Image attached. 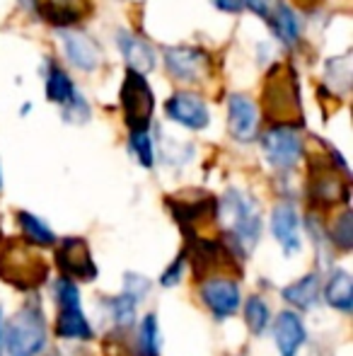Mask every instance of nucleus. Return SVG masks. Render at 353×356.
I'll list each match as a JSON object with an SVG mask.
<instances>
[{
    "instance_id": "dca6fc26",
    "label": "nucleus",
    "mask_w": 353,
    "mask_h": 356,
    "mask_svg": "<svg viewBox=\"0 0 353 356\" xmlns=\"http://www.w3.org/2000/svg\"><path fill=\"white\" fill-rule=\"evenodd\" d=\"M271 233L286 254L300 250V220L291 204H278L271 213Z\"/></svg>"
},
{
    "instance_id": "a211bd4d",
    "label": "nucleus",
    "mask_w": 353,
    "mask_h": 356,
    "mask_svg": "<svg viewBox=\"0 0 353 356\" xmlns=\"http://www.w3.org/2000/svg\"><path fill=\"white\" fill-rule=\"evenodd\" d=\"M117 42L123 54V61H126L128 71L146 75L155 68V51H153L150 44L143 42L141 37H133L131 32H119Z\"/></svg>"
},
{
    "instance_id": "1a4fd4ad",
    "label": "nucleus",
    "mask_w": 353,
    "mask_h": 356,
    "mask_svg": "<svg viewBox=\"0 0 353 356\" xmlns=\"http://www.w3.org/2000/svg\"><path fill=\"white\" fill-rule=\"evenodd\" d=\"M165 66L172 78L184 83H196L211 73V58L206 51L193 47H170L165 49Z\"/></svg>"
},
{
    "instance_id": "20e7f679",
    "label": "nucleus",
    "mask_w": 353,
    "mask_h": 356,
    "mask_svg": "<svg viewBox=\"0 0 353 356\" xmlns=\"http://www.w3.org/2000/svg\"><path fill=\"white\" fill-rule=\"evenodd\" d=\"M218 216H221L227 228L225 235L235 240L240 248L255 245L259 240L261 218H259V209L252 202V197L237 192V189H227L223 194L221 204H218Z\"/></svg>"
},
{
    "instance_id": "9b49d317",
    "label": "nucleus",
    "mask_w": 353,
    "mask_h": 356,
    "mask_svg": "<svg viewBox=\"0 0 353 356\" xmlns=\"http://www.w3.org/2000/svg\"><path fill=\"white\" fill-rule=\"evenodd\" d=\"M227 129L235 141L250 143L257 138L259 129V109L245 95H232L227 99Z\"/></svg>"
},
{
    "instance_id": "39448f33",
    "label": "nucleus",
    "mask_w": 353,
    "mask_h": 356,
    "mask_svg": "<svg viewBox=\"0 0 353 356\" xmlns=\"http://www.w3.org/2000/svg\"><path fill=\"white\" fill-rule=\"evenodd\" d=\"M119 99H121L123 109V122L131 129V134L148 131V124L153 119V109H155V97L148 85L146 75L126 71V78L119 90Z\"/></svg>"
},
{
    "instance_id": "f257e3e1",
    "label": "nucleus",
    "mask_w": 353,
    "mask_h": 356,
    "mask_svg": "<svg viewBox=\"0 0 353 356\" xmlns=\"http://www.w3.org/2000/svg\"><path fill=\"white\" fill-rule=\"evenodd\" d=\"M261 109L273 127L300 129L302 117L300 83L291 63H273L261 85Z\"/></svg>"
},
{
    "instance_id": "cd10ccee",
    "label": "nucleus",
    "mask_w": 353,
    "mask_h": 356,
    "mask_svg": "<svg viewBox=\"0 0 353 356\" xmlns=\"http://www.w3.org/2000/svg\"><path fill=\"white\" fill-rule=\"evenodd\" d=\"M332 243L339 250H351L353 248V216L351 211H344L339 218L334 220L332 228Z\"/></svg>"
},
{
    "instance_id": "c756f323",
    "label": "nucleus",
    "mask_w": 353,
    "mask_h": 356,
    "mask_svg": "<svg viewBox=\"0 0 353 356\" xmlns=\"http://www.w3.org/2000/svg\"><path fill=\"white\" fill-rule=\"evenodd\" d=\"M148 291H150V282H148L146 277H138V274H126V286H123V293H126L128 298H133L138 303V300L146 298Z\"/></svg>"
},
{
    "instance_id": "2eb2a0df",
    "label": "nucleus",
    "mask_w": 353,
    "mask_h": 356,
    "mask_svg": "<svg viewBox=\"0 0 353 356\" xmlns=\"http://www.w3.org/2000/svg\"><path fill=\"white\" fill-rule=\"evenodd\" d=\"M305 337L307 332L300 315H295L293 310L278 313L276 323H273V339H276V347L281 356H295L302 344H305Z\"/></svg>"
},
{
    "instance_id": "423d86ee",
    "label": "nucleus",
    "mask_w": 353,
    "mask_h": 356,
    "mask_svg": "<svg viewBox=\"0 0 353 356\" xmlns=\"http://www.w3.org/2000/svg\"><path fill=\"white\" fill-rule=\"evenodd\" d=\"M56 300H58V320L56 334L61 339H92L85 313L80 305V291L73 282L58 279L56 282Z\"/></svg>"
},
{
    "instance_id": "0eeeda50",
    "label": "nucleus",
    "mask_w": 353,
    "mask_h": 356,
    "mask_svg": "<svg viewBox=\"0 0 353 356\" xmlns=\"http://www.w3.org/2000/svg\"><path fill=\"white\" fill-rule=\"evenodd\" d=\"M56 264L66 282H94L97 277V264L83 238H63L56 250Z\"/></svg>"
},
{
    "instance_id": "7ed1b4c3",
    "label": "nucleus",
    "mask_w": 353,
    "mask_h": 356,
    "mask_svg": "<svg viewBox=\"0 0 353 356\" xmlns=\"http://www.w3.org/2000/svg\"><path fill=\"white\" fill-rule=\"evenodd\" d=\"M46 344V323L39 305H24L0 330V347L10 356H37Z\"/></svg>"
},
{
    "instance_id": "6ab92c4d",
    "label": "nucleus",
    "mask_w": 353,
    "mask_h": 356,
    "mask_svg": "<svg viewBox=\"0 0 353 356\" xmlns=\"http://www.w3.org/2000/svg\"><path fill=\"white\" fill-rule=\"evenodd\" d=\"M172 213H175L177 223L184 225V230H191V225H196L198 220H211L218 218V199L213 197H203V199H170Z\"/></svg>"
},
{
    "instance_id": "4be33fe9",
    "label": "nucleus",
    "mask_w": 353,
    "mask_h": 356,
    "mask_svg": "<svg viewBox=\"0 0 353 356\" xmlns=\"http://www.w3.org/2000/svg\"><path fill=\"white\" fill-rule=\"evenodd\" d=\"M317 296H320V274H305L302 279L293 282L291 286L283 289V298L286 303L295 305L298 310H307L317 303Z\"/></svg>"
},
{
    "instance_id": "412c9836",
    "label": "nucleus",
    "mask_w": 353,
    "mask_h": 356,
    "mask_svg": "<svg viewBox=\"0 0 353 356\" xmlns=\"http://www.w3.org/2000/svg\"><path fill=\"white\" fill-rule=\"evenodd\" d=\"M325 298L332 308L341 310V313H351L353 308V282L351 274L344 269H336L332 272L329 282L325 286Z\"/></svg>"
},
{
    "instance_id": "9d476101",
    "label": "nucleus",
    "mask_w": 353,
    "mask_h": 356,
    "mask_svg": "<svg viewBox=\"0 0 353 356\" xmlns=\"http://www.w3.org/2000/svg\"><path fill=\"white\" fill-rule=\"evenodd\" d=\"M201 300L208 305V310L218 320L232 318L242 303L240 286H237V282H232V279H223V277L206 279L201 284Z\"/></svg>"
},
{
    "instance_id": "a878e982",
    "label": "nucleus",
    "mask_w": 353,
    "mask_h": 356,
    "mask_svg": "<svg viewBox=\"0 0 353 356\" xmlns=\"http://www.w3.org/2000/svg\"><path fill=\"white\" fill-rule=\"evenodd\" d=\"M104 308H107L109 318H112V323L117 325L119 330H128L136 323V300L128 298L126 293L107 298L104 300Z\"/></svg>"
},
{
    "instance_id": "f03ea898",
    "label": "nucleus",
    "mask_w": 353,
    "mask_h": 356,
    "mask_svg": "<svg viewBox=\"0 0 353 356\" xmlns=\"http://www.w3.org/2000/svg\"><path fill=\"white\" fill-rule=\"evenodd\" d=\"M49 267L39 252L27 243L10 240L0 250V282L19 291H34L46 282Z\"/></svg>"
},
{
    "instance_id": "ddd939ff",
    "label": "nucleus",
    "mask_w": 353,
    "mask_h": 356,
    "mask_svg": "<svg viewBox=\"0 0 353 356\" xmlns=\"http://www.w3.org/2000/svg\"><path fill=\"white\" fill-rule=\"evenodd\" d=\"M312 199L327 207L349 199V182L336 175L334 163L317 165V170H312Z\"/></svg>"
},
{
    "instance_id": "bb28decb",
    "label": "nucleus",
    "mask_w": 353,
    "mask_h": 356,
    "mask_svg": "<svg viewBox=\"0 0 353 356\" xmlns=\"http://www.w3.org/2000/svg\"><path fill=\"white\" fill-rule=\"evenodd\" d=\"M245 320L247 327H250L252 334H261L266 330L268 320H271V313H268V305L261 296H252L245 305Z\"/></svg>"
},
{
    "instance_id": "473e14b6",
    "label": "nucleus",
    "mask_w": 353,
    "mask_h": 356,
    "mask_svg": "<svg viewBox=\"0 0 353 356\" xmlns=\"http://www.w3.org/2000/svg\"><path fill=\"white\" fill-rule=\"evenodd\" d=\"M317 3H320V0H295V5H298V8H302V10H312Z\"/></svg>"
},
{
    "instance_id": "2f4dec72",
    "label": "nucleus",
    "mask_w": 353,
    "mask_h": 356,
    "mask_svg": "<svg viewBox=\"0 0 353 356\" xmlns=\"http://www.w3.org/2000/svg\"><path fill=\"white\" fill-rule=\"evenodd\" d=\"M213 5H216L218 10H223V13H230V15H237L245 10V3L247 0H211Z\"/></svg>"
},
{
    "instance_id": "7c9ffc66",
    "label": "nucleus",
    "mask_w": 353,
    "mask_h": 356,
    "mask_svg": "<svg viewBox=\"0 0 353 356\" xmlns=\"http://www.w3.org/2000/svg\"><path fill=\"white\" fill-rule=\"evenodd\" d=\"M184 264H187V252H182L179 257L175 259V262L170 264V267L165 269V274L160 277V284L162 286H177L179 282H182V272H184Z\"/></svg>"
},
{
    "instance_id": "c85d7f7f",
    "label": "nucleus",
    "mask_w": 353,
    "mask_h": 356,
    "mask_svg": "<svg viewBox=\"0 0 353 356\" xmlns=\"http://www.w3.org/2000/svg\"><path fill=\"white\" fill-rule=\"evenodd\" d=\"M131 150L133 155L138 158V163L143 168H153V143H150V136L148 131H141V134H131Z\"/></svg>"
},
{
    "instance_id": "6e6552de",
    "label": "nucleus",
    "mask_w": 353,
    "mask_h": 356,
    "mask_svg": "<svg viewBox=\"0 0 353 356\" xmlns=\"http://www.w3.org/2000/svg\"><path fill=\"white\" fill-rule=\"evenodd\" d=\"M261 148H264L266 160L276 170H291L302 158V138L295 129L286 127H273L271 131L264 134L261 138Z\"/></svg>"
},
{
    "instance_id": "393cba45",
    "label": "nucleus",
    "mask_w": 353,
    "mask_h": 356,
    "mask_svg": "<svg viewBox=\"0 0 353 356\" xmlns=\"http://www.w3.org/2000/svg\"><path fill=\"white\" fill-rule=\"evenodd\" d=\"M138 356H160V325L155 315H146L136 334Z\"/></svg>"
},
{
    "instance_id": "f8f14e48",
    "label": "nucleus",
    "mask_w": 353,
    "mask_h": 356,
    "mask_svg": "<svg viewBox=\"0 0 353 356\" xmlns=\"http://www.w3.org/2000/svg\"><path fill=\"white\" fill-rule=\"evenodd\" d=\"M165 112L172 122L182 124V127H187V129H193V131H201V129H206L208 122H211L206 102L193 92H175L167 99Z\"/></svg>"
},
{
    "instance_id": "4468645a",
    "label": "nucleus",
    "mask_w": 353,
    "mask_h": 356,
    "mask_svg": "<svg viewBox=\"0 0 353 356\" xmlns=\"http://www.w3.org/2000/svg\"><path fill=\"white\" fill-rule=\"evenodd\" d=\"M63 49H66V58L80 71H94L102 61V51L99 44L94 42L89 34L83 32H63L61 34Z\"/></svg>"
},
{
    "instance_id": "5701e85b",
    "label": "nucleus",
    "mask_w": 353,
    "mask_h": 356,
    "mask_svg": "<svg viewBox=\"0 0 353 356\" xmlns=\"http://www.w3.org/2000/svg\"><path fill=\"white\" fill-rule=\"evenodd\" d=\"M46 97L51 99V102L61 104V109H66L68 104H73L80 97V92H78L73 80L68 78L61 68L51 66V71L46 73Z\"/></svg>"
},
{
    "instance_id": "f3484780",
    "label": "nucleus",
    "mask_w": 353,
    "mask_h": 356,
    "mask_svg": "<svg viewBox=\"0 0 353 356\" xmlns=\"http://www.w3.org/2000/svg\"><path fill=\"white\" fill-rule=\"evenodd\" d=\"M39 10H42V17L46 22L66 29L85 19L92 13V3L89 0H42Z\"/></svg>"
},
{
    "instance_id": "b1692460",
    "label": "nucleus",
    "mask_w": 353,
    "mask_h": 356,
    "mask_svg": "<svg viewBox=\"0 0 353 356\" xmlns=\"http://www.w3.org/2000/svg\"><path fill=\"white\" fill-rule=\"evenodd\" d=\"M17 220H19V228H22L24 243L27 245H37V248H51V245H56V235H53V230L49 228L42 218H37L34 213L19 211Z\"/></svg>"
},
{
    "instance_id": "aec40b11",
    "label": "nucleus",
    "mask_w": 353,
    "mask_h": 356,
    "mask_svg": "<svg viewBox=\"0 0 353 356\" xmlns=\"http://www.w3.org/2000/svg\"><path fill=\"white\" fill-rule=\"evenodd\" d=\"M268 24L276 32V37L281 39L283 44L293 47V44L300 39V24H298V17L293 13L291 5H286L283 0H276L273 3V10H268Z\"/></svg>"
},
{
    "instance_id": "72a5a7b5",
    "label": "nucleus",
    "mask_w": 353,
    "mask_h": 356,
    "mask_svg": "<svg viewBox=\"0 0 353 356\" xmlns=\"http://www.w3.org/2000/svg\"><path fill=\"white\" fill-rule=\"evenodd\" d=\"M22 3H27V5H29V8H32V5H34V0H22Z\"/></svg>"
}]
</instances>
